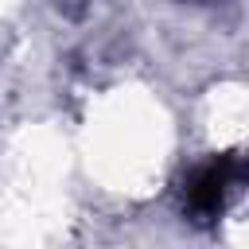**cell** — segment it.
Masks as SVG:
<instances>
[{
	"label": "cell",
	"instance_id": "obj_1",
	"mask_svg": "<svg viewBox=\"0 0 249 249\" xmlns=\"http://www.w3.org/2000/svg\"><path fill=\"white\" fill-rule=\"evenodd\" d=\"M249 187V152H218L187 171L183 179V214L195 226H210L226 206Z\"/></svg>",
	"mask_w": 249,
	"mask_h": 249
}]
</instances>
